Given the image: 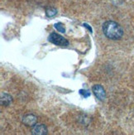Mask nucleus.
<instances>
[{"mask_svg": "<svg viewBox=\"0 0 134 135\" xmlns=\"http://www.w3.org/2000/svg\"><path fill=\"white\" fill-rule=\"evenodd\" d=\"M83 26L85 27H86L87 29H88V30L90 32H93V30H92V28H91V27H90L88 24H87V23H84L83 24Z\"/></svg>", "mask_w": 134, "mask_h": 135, "instance_id": "10", "label": "nucleus"}, {"mask_svg": "<svg viewBox=\"0 0 134 135\" xmlns=\"http://www.w3.org/2000/svg\"><path fill=\"white\" fill-rule=\"evenodd\" d=\"M57 14V10L54 8H49L46 10V15L48 17H53Z\"/></svg>", "mask_w": 134, "mask_h": 135, "instance_id": "7", "label": "nucleus"}, {"mask_svg": "<svg viewBox=\"0 0 134 135\" xmlns=\"http://www.w3.org/2000/svg\"><path fill=\"white\" fill-rule=\"evenodd\" d=\"M49 42L53 43L56 46H66L69 45V42L60 34H57L56 32H52L49 35Z\"/></svg>", "mask_w": 134, "mask_h": 135, "instance_id": "2", "label": "nucleus"}, {"mask_svg": "<svg viewBox=\"0 0 134 135\" xmlns=\"http://www.w3.org/2000/svg\"><path fill=\"white\" fill-rule=\"evenodd\" d=\"M22 123L28 127H34L37 123V118L36 115L32 114H28L23 116Z\"/></svg>", "mask_w": 134, "mask_h": 135, "instance_id": "4", "label": "nucleus"}, {"mask_svg": "<svg viewBox=\"0 0 134 135\" xmlns=\"http://www.w3.org/2000/svg\"><path fill=\"white\" fill-rule=\"evenodd\" d=\"M32 133L34 135H46L47 128L44 124H36L32 128Z\"/></svg>", "mask_w": 134, "mask_h": 135, "instance_id": "5", "label": "nucleus"}, {"mask_svg": "<svg viewBox=\"0 0 134 135\" xmlns=\"http://www.w3.org/2000/svg\"><path fill=\"white\" fill-rule=\"evenodd\" d=\"M92 90L94 92L95 95L97 97V99H98L100 100L103 101L106 98V93L105 90H104L103 88L100 85H95L92 87Z\"/></svg>", "mask_w": 134, "mask_h": 135, "instance_id": "3", "label": "nucleus"}, {"mask_svg": "<svg viewBox=\"0 0 134 135\" xmlns=\"http://www.w3.org/2000/svg\"><path fill=\"white\" fill-rule=\"evenodd\" d=\"M103 32L105 37L111 40H118L123 35L122 27L113 21H107L103 24Z\"/></svg>", "mask_w": 134, "mask_h": 135, "instance_id": "1", "label": "nucleus"}, {"mask_svg": "<svg viewBox=\"0 0 134 135\" xmlns=\"http://www.w3.org/2000/svg\"><path fill=\"white\" fill-rule=\"evenodd\" d=\"M54 26H55V28L56 29V30H57L58 32H62V33H64V32H66L65 27H64V25L62 24L61 22H58V23H56V24H55Z\"/></svg>", "mask_w": 134, "mask_h": 135, "instance_id": "8", "label": "nucleus"}, {"mask_svg": "<svg viewBox=\"0 0 134 135\" xmlns=\"http://www.w3.org/2000/svg\"><path fill=\"white\" fill-rule=\"evenodd\" d=\"M13 100L11 95H9L8 94H6L2 92L1 93V97H0V102L3 106H8L10 104V103Z\"/></svg>", "mask_w": 134, "mask_h": 135, "instance_id": "6", "label": "nucleus"}, {"mask_svg": "<svg viewBox=\"0 0 134 135\" xmlns=\"http://www.w3.org/2000/svg\"><path fill=\"white\" fill-rule=\"evenodd\" d=\"M80 94L81 95H83L85 98H88L90 96V92H89L86 90H80Z\"/></svg>", "mask_w": 134, "mask_h": 135, "instance_id": "9", "label": "nucleus"}]
</instances>
